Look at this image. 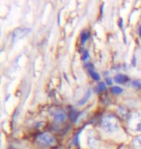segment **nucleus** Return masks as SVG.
<instances>
[{"label":"nucleus","instance_id":"nucleus-1","mask_svg":"<svg viewBox=\"0 0 141 149\" xmlns=\"http://www.w3.org/2000/svg\"><path fill=\"white\" fill-rule=\"evenodd\" d=\"M101 128L107 133H114L119 130V121L115 116L106 115L101 120Z\"/></svg>","mask_w":141,"mask_h":149},{"label":"nucleus","instance_id":"nucleus-2","mask_svg":"<svg viewBox=\"0 0 141 149\" xmlns=\"http://www.w3.org/2000/svg\"><path fill=\"white\" fill-rule=\"evenodd\" d=\"M128 128L134 133L141 132V113L133 112L128 119Z\"/></svg>","mask_w":141,"mask_h":149},{"label":"nucleus","instance_id":"nucleus-3","mask_svg":"<svg viewBox=\"0 0 141 149\" xmlns=\"http://www.w3.org/2000/svg\"><path fill=\"white\" fill-rule=\"evenodd\" d=\"M38 142L46 145V146H51L55 143V139L52 135H50L49 133H44L41 134L40 136L37 138Z\"/></svg>","mask_w":141,"mask_h":149},{"label":"nucleus","instance_id":"nucleus-4","mask_svg":"<svg viewBox=\"0 0 141 149\" xmlns=\"http://www.w3.org/2000/svg\"><path fill=\"white\" fill-rule=\"evenodd\" d=\"M30 29L29 28H17L13 32V36H12V41L13 43L17 42L19 40H22V38L26 37L29 34Z\"/></svg>","mask_w":141,"mask_h":149},{"label":"nucleus","instance_id":"nucleus-5","mask_svg":"<svg viewBox=\"0 0 141 149\" xmlns=\"http://www.w3.org/2000/svg\"><path fill=\"white\" fill-rule=\"evenodd\" d=\"M87 144L88 146L92 149H97L100 146V141H99L98 139H96L94 136H89L88 139H87Z\"/></svg>","mask_w":141,"mask_h":149},{"label":"nucleus","instance_id":"nucleus-6","mask_svg":"<svg viewBox=\"0 0 141 149\" xmlns=\"http://www.w3.org/2000/svg\"><path fill=\"white\" fill-rule=\"evenodd\" d=\"M66 118H67V116H66L65 112L62 111H57L54 115V120L55 122H58V123L64 122L66 120Z\"/></svg>","mask_w":141,"mask_h":149},{"label":"nucleus","instance_id":"nucleus-7","mask_svg":"<svg viewBox=\"0 0 141 149\" xmlns=\"http://www.w3.org/2000/svg\"><path fill=\"white\" fill-rule=\"evenodd\" d=\"M128 80V77L126 76V74H116L115 77H114V81L117 82V83H120V84H122V83H126Z\"/></svg>","mask_w":141,"mask_h":149},{"label":"nucleus","instance_id":"nucleus-8","mask_svg":"<svg viewBox=\"0 0 141 149\" xmlns=\"http://www.w3.org/2000/svg\"><path fill=\"white\" fill-rule=\"evenodd\" d=\"M91 94H92L91 90H87L86 94L82 97V99H80L78 101V103H77V106H83V105H84V104L87 102V101L89 100V98L91 97Z\"/></svg>","mask_w":141,"mask_h":149},{"label":"nucleus","instance_id":"nucleus-9","mask_svg":"<svg viewBox=\"0 0 141 149\" xmlns=\"http://www.w3.org/2000/svg\"><path fill=\"white\" fill-rule=\"evenodd\" d=\"M118 113L122 118H127L128 116V112L124 107H120V108L118 109Z\"/></svg>","mask_w":141,"mask_h":149},{"label":"nucleus","instance_id":"nucleus-10","mask_svg":"<svg viewBox=\"0 0 141 149\" xmlns=\"http://www.w3.org/2000/svg\"><path fill=\"white\" fill-rule=\"evenodd\" d=\"M133 145L135 149H141V136H136V138L133 139Z\"/></svg>","mask_w":141,"mask_h":149},{"label":"nucleus","instance_id":"nucleus-11","mask_svg":"<svg viewBox=\"0 0 141 149\" xmlns=\"http://www.w3.org/2000/svg\"><path fill=\"white\" fill-rule=\"evenodd\" d=\"M77 116H78V113H77L76 111H74V109H71L70 111V119L72 121H76L77 119Z\"/></svg>","mask_w":141,"mask_h":149},{"label":"nucleus","instance_id":"nucleus-12","mask_svg":"<svg viewBox=\"0 0 141 149\" xmlns=\"http://www.w3.org/2000/svg\"><path fill=\"white\" fill-rule=\"evenodd\" d=\"M123 89L121 87H119V86H113V87L111 88V92H112V94H115V95H119V94H121L123 93Z\"/></svg>","mask_w":141,"mask_h":149},{"label":"nucleus","instance_id":"nucleus-13","mask_svg":"<svg viewBox=\"0 0 141 149\" xmlns=\"http://www.w3.org/2000/svg\"><path fill=\"white\" fill-rule=\"evenodd\" d=\"M89 74L95 80H100V74L98 73H96L94 70H89Z\"/></svg>","mask_w":141,"mask_h":149},{"label":"nucleus","instance_id":"nucleus-14","mask_svg":"<svg viewBox=\"0 0 141 149\" xmlns=\"http://www.w3.org/2000/svg\"><path fill=\"white\" fill-rule=\"evenodd\" d=\"M80 38H81V42L82 43H85V42L88 40V38H89V34L87 33V32H82L81 33V36H80Z\"/></svg>","mask_w":141,"mask_h":149},{"label":"nucleus","instance_id":"nucleus-15","mask_svg":"<svg viewBox=\"0 0 141 149\" xmlns=\"http://www.w3.org/2000/svg\"><path fill=\"white\" fill-rule=\"evenodd\" d=\"M131 84H133L134 87L141 88V81L140 80H133V81H131Z\"/></svg>","mask_w":141,"mask_h":149},{"label":"nucleus","instance_id":"nucleus-16","mask_svg":"<svg viewBox=\"0 0 141 149\" xmlns=\"http://www.w3.org/2000/svg\"><path fill=\"white\" fill-rule=\"evenodd\" d=\"M99 89H100L101 91L106 90V84L104 82H101L100 84H99Z\"/></svg>","mask_w":141,"mask_h":149},{"label":"nucleus","instance_id":"nucleus-17","mask_svg":"<svg viewBox=\"0 0 141 149\" xmlns=\"http://www.w3.org/2000/svg\"><path fill=\"white\" fill-rule=\"evenodd\" d=\"M88 57H89V53H88V52L86 50V52H85L84 53H83V55H82V60H83V61H86L87 59H88Z\"/></svg>","mask_w":141,"mask_h":149},{"label":"nucleus","instance_id":"nucleus-18","mask_svg":"<svg viewBox=\"0 0 141 149\" xmlns=\"http://www.w3.org/2000/svg\"><path fill=\"white\" fill-rule=\"evenodd\" d=\"M106 83L107 84H109V85H111L112 84V80L109 79V77H106Z\"/></svg>","mask_w":141,"mask_h":149},{"label":"nucleus","instance_id":"nucleus-19","mask_svg":"<svg viewBox=\"0 0 141 149\" xmlns=\"http://www.w3.org/2000/svg\"><path fill=\"white\" fill-rule=\"evenodd\" d=\"M138 31H139V35L141 36V24L139 25V27H138Z\"/></svg>","mask_w":141,"mask_h":149}]
</instances>
